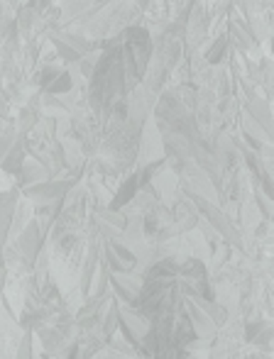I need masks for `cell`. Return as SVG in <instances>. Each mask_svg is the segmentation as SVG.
Listing matches in <instances>:
<instances>
[{
  "label": "cell",
  "mask_w": 274,
  "mask_h": 359,
  "mask_svg": "<svg viewBox=\"0 0 274 359\" xmlns=\"http://www.w3.org/2000/svg\"><path fill=\"white\" fill-rule=\"evenodd\" d=\"M76 186V179H44L34 186L22 189V196L27 201H32V205H59L64 201V196Z\"/></svg>",
  "instance_id": "obj_1"
},
{
  "label": "cell",
  "mask_w": 274,
  "mask_h": 359,
  "mask_svg": "<svg viewBox=\"0 0 274 359\" xmlns=\"http://www.w3.org/2000/svg\"><path fill=\"white\" fill-rule=\"evenodd\" d=\"M118 327L128 345H137L150 332V320H147V316L142 311L123 303V306H118Z\"/></svg>",
  "instance_id": "obj_2"
},
{
  "label": "cell",
  "mask_w": 274,
  "mask_h": 359,
  "mask_svg": "<svg viewBox=\"0 0 274 359\" xmlns=\"http://www.w3.org/2000/svg\"><path fill=\"white\" fill-rule=\"evenodd\" d=\"M108 281L115 291V298H120V303H125V306H135L142 284L133 271H110Z\"/></svg>",
  "instance_id": "obj_3"
},
{
  "label": "cell",
  "mask_w": 274,
  "mask_h": 359,
  "mask_svg": "<svg viewBox=\"0 0 274 359\" xmlns=\"http://www.w3.org/2000/svg\"><path fill=\"white\" fill-rule=\"evenodd\" d=\"M22 198V191L18 186H8V189L0 191V247L8 242V232H10V222H13V213L18 201Z\"/></svg>",
  "instance_id": "obj_4"
},
{
  "label": "cell",
  "mask_w": 274,
  "mask_h": 359,
  "mask_svg": "<svg viewBox=\"0 0 274 359\" xmlns=\"http://www.w3.org/2000/svg\"><path fill=\"white\" fill-rule=\"evenodd\" d=\"M15 179V186H18L20 191L27 189V186H34L39 184V181L44 179H52V171L47 169V166L42 164V161L32 159V156H27V159L22 161V166L18 169V174L13 176Z\"/></svg>",
  "instance_id": "obj_5"
},
{
  "label": "cell",
  "mask_w": 274,
  "mask_h": 359,
  "mask_svg": "<svg viewBox=\"0 0 274 359\" xmlns=\"http://www.w3.org/2000/svg\"><path fill=\"white\" fill-rule=\"evenodd\" d=\"M25 159H27V151H25V135H22V137H18V142L10 147L8 154L0 159V171L8 176H15Z\"/></svg>",
  "instance_id": "obj_6"
},
{
  "label": "cell",
  "mask_w": 274,
  "mask_h": 359,
  "mask_svg": "<svg viewBox=\"0 0 274 359\" xmlns=\"http://www.w3.org/2000/svg\"><path fill=\"white\" fill-rule=\"evenodd\" d=\"M54 3L59 5L62 20L71 22V20H76V18H81L84 13H89V10L93 8L98 0H54Z\"/></svg>",
  "instance_id": "obj_7"
},
{
  "label": "cell",
  "mask_w": 274,
  "mask_h": 359,
  "mask_svg": "<svg viewBox=\"0 0 274 359\" xmlns=\"http://www.w3.org/2000/svg\"><path fill=\"white\" fill-rule=\"evenodd\" d=\"M74 76H71L69 67H64L62 72L52 79V83L47 86V88L42 90V93H52V95H67L71 88H74Z\"/></svg>",
  "instance_id": "obj_8"
},
{
  "label": "cell",
  "mask_w": 274,
  "mask_h": 359,
  "mask_svg": "<svg viewBox=\"0 0 274 359\" xmlns=\"http://www.w3.org/2000/svg\"><path fill=\"white\" fill-rule=\"evenodd\" d=\"M13 359H34V347H32V332L25 330L22 340H20L18 350H15Z\"/></svg>",
  "instance_id": "obj_9"
}]
</instances>
